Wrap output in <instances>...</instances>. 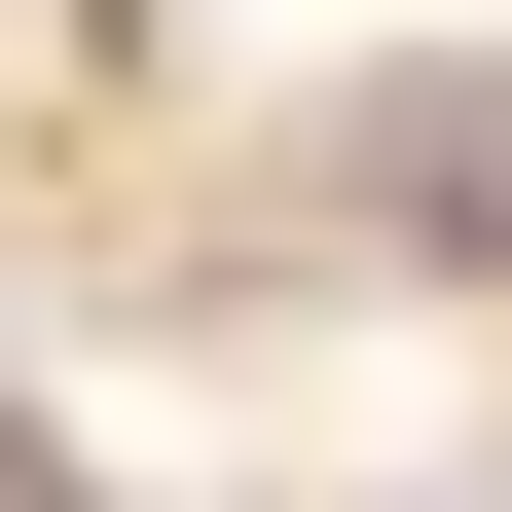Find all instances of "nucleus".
Segmentation results:
<instances>
[{
  "mask_svg": "<svg viewBox=\"0 0 512 512\" xmlns=\"http://www.w3.org/2000/svg\"><path fill=\"white\" fill-rule=\"evenodd\" d=\"M366 220H403V256H512V110L403 74V110H366Z\"/></svg>",
  "mask_w": 512,
  "mask_h": 512,
  "instance_id": "f257e3e1",
  "label": "nucleus"
},
{
  "mask_svg": "<svg viewBox=\"0 0 512 512\" xmlns=\"http://www.w3.org/2000/svg\"><path fill=\"white\" fill-rule=\"evenodd\" d=\"M0 512H74V439H0Z\"/></svg>",
  "mask_w": 512,
  "mask_h": 512,
  "instance_id": "f03ea898",
  "label": "nucleus"
}]
</instances>
